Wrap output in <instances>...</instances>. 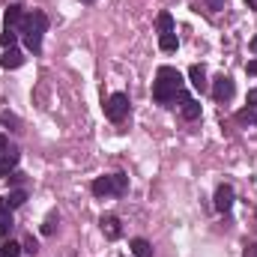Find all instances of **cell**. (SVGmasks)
<instances>
[{
    "instance_id": "6da1fadb",
    "label": "cell",
    "mask_w": 257,
    "mask_h": 257,
    "mask_svg": "<svg viewBox=\"0 0 257 257\" xmlns=\"http://www.w3.org/2000/svg\"><path fill=\"white\" fill-rule=\"evenodd\" d=\"M153 99L159 105H171V102H186L189 96L183 93V75L174 66H159L156 72V84H153Z\"/></svg>"
},
{
    "instance_id": "7a4b0ae2",
    "label": "cell",
    "mask_w": 257,
    "mask_h": 257,
    "mask_svg": "<svg viewBox=\"0 0 257 257\" xmlns=\"http://www.w3.org/2000/svg\"><path fill=\"white\" fill-rule=\"evenodd\" d=\"M18 30L24 33V45L36 54V51L42 48V36H45V30H48V15L39 12V9H33V12L24 15V21H21Z\"/></svg>"
},
{
    "instance_id": "3957f363",
    "label": "cell",
    "mask_w": 257,
    "mask_h": 257,
    "mask_svg": "<svg viewBox=\"0 0 257 257\" xmlns=\"http://www.w3.org/2000/svg\"><path fill=\"white\" fill-rule=\"evenodd\" d=\"M90 189H93V194H96V197H120V194H126V189H128V177H126V174L99 177Z\"/></svg>"
},
{
    "instance_id": "277c9868",
    "label": "cell",
    "mask_w": 257,
    "mask_h": 257,
    "mask_svg": "<svg viewBox=\"0 0 257 257\" xmlns=\"http://www.w3.org/2000/svg\"><path fill=\"white\" fill-rule=\"evenodd\" d=\"M105 117L111 123H123L128 117V96L126 93H114L108 102H105Z\"/></svg>"
},
{
    "instance_id": "5b68a950",
    "label": "cell",
    "mask_w": 257,
    "mask_h": 257,
    "mask_svg": "<svg viewBox=\"0 0 257 257\" xmlns=\"http://www.w3.org/2000/svg\"><path fill=\"white\" fill-rule=\"evenodd\" d=\"M212 99H215V102L233 99V81H230L227 75H218V78L212 81Z\"/></svg>"
},
{
    "instance_id": "8992f818",
    "label": "cell",
    "mask_w": 257,
    "mask_h": 257,
    "mask_svg": "<svg viewBox=\"0 0 257 257\" xmlns=\"http://www.w3.org/2000/svg\"><path fill=\"white\" fill-rule=\"evenodd\" d=\"M24 6L21 3H9L6 6V12H3V24H6V30H18L21 27V21H24Z\"/></svg>"
},
{
    "instance_id": "52a82bcc",
    "label": "cell",
    "mask_w": 257,
    "mask_h": 257,
    "mask_svg": "<svg viewBox=\"0 0 257 257\" xmlns=\"http://www.w3.org/2000/svg\"><path fill=\"white\" fill-rule=\"evenodd\" d=\"M230 206H233V186H218L215 189V209L218 212H230Z\"/></svg>"
},
{
    "instance_id": "ba28073f",
    "label": "cell",
    "mask_w": 257,
    "mask_h": 257,
    "mask_svg": "<svg viewBox=\"0 0 257 257\" xmlns=\"http://www.w3.org/2000/svg\"><path fill=\"white\" fill-rule=\"evenodd\" d=\"M102 233L108 236V239H120L123 236V227H120V218L117 215H102Z\"/></svg>"
},
{
    "instance_id": "9c48e42d",
    "label": "cell",
    "mask_w": 257,
    "mask_h": 257,
    "mask_svg": "<svg viewBox=\"0 0 257 257\" xmlns=\"http://www.w3.org/2000/svg\"><path fill=\"white\" fill-rule=\"evenodd\" d=\"M18 150L15 147H9L6 153H0V177H9L12 171H15V165H18Z\"/></svg>"
},
{
    "instance_id": "30bf717a",
    "label": "cell",
    "mask_w": 257,
    "mask_h": 257,
    "mask_svg": "<svg viewBox=\"0 0 257 257\" xmlns=\"http://www.w3.org/2000/svg\"><path fill=\"white\" fill-rule=\"evenodd\" d=\"M12 227H15V224H12V209H9L6 197H0V236H9Z\"/></svg>"
},
{
    "instance_id": "8fae6325",
    "label": "cell",
    "mask_w": 257,
    "mask_h": 257,
    "mask_svg": "<svg viewBox=\"0 0 257 257\" xmlns=\"http://www.w3.org/2000/svg\"><path fill=\"white\" fill-rule=\"evenodd\" d=\"M21 63H24V54H21L18 48H6L3 57H0V66H3V69H18Z\"/></svg>"
},
{
    "instance_id": "7c38bea8",
    "label": "cell",
    "mask_w": 257,
    "mask_h": 257,
    "mask_svg": "<svg viewBox=\"0 0 257 257\" xmlns=\"http://www.w3.org/2000/svg\"><path fill=\"white\" fill-rule=\"evenodd\" d=\"M189 78H192L194 90H200V93H206V90H209V81H206L203 66H192V69H189Z\"/></svg>"
},
{
    "instance_id": "4fadbf2b",
    "label": "cell",
    "mask_w": 257,
    "mask_h": 257,
    "mask_svg": "<svg viewBox=\"0 0 257 257\" xmlns=\"http://www.w3.org/2000/svg\"><path fill=\"white\" fill-rule=\"evenodd\" d=\"M180 111H183V117H186V120H200V102L192 99V96L180 105Z\"/></svg>"
},
{
    "instance_id": "5bb4252c",
    "label": "cell",
    "mask_w": 257,
    "mask_h": 257,
    "mask_svg": "<svg viewBox=\"0 0 257 257\" xmlns=\"http://www.w3.org/2000/svg\"><path fill=\"white\" fill-rule=\"evenodd\" d=\"M132 254L135 257H153V245L138 236V239H132Z\"/></svg>"
},
{
    "instance_id": "9a60e30c",
    "label": "cell",
    "mask_w": 257,
    "mask_h": 257,
    "mask_svg": "<svg viewBox=\"0 0 257 257\" xmlns=\"http://www.w3.org/2000/svg\"><path fill=\"white\" fill-rule=\"evenodd\" d=\"M156 27H159V33H174V18H171V12H159Z\"/></svg>"
},
{
    "instance_id": "2e32d148",
    "label": "cell",
    "mask_w": 257,
    "mask_h": 257,
    "mask_svg": "<svg viewBox=\"0 0 257 257\" xmlns=\"http://www.w3.org/2000/svg\"><path fill=\"white\" fill-rule=\"evenodd\" d=\"M177 45H180L177 33H162V36H159V48H162V51H177Z\"/></svg>"
},
{
    "instance_id": "e0dca14e",
    "label": "cell",
    "mask_w": 257,
    "mask_h": 257,
    "mask_svg": "<svg viewBox=\"0 0 257 257\" xmlns=\"http://www.w3.org/2000/svg\"><path fill=\"white\" fill-rule=\"evenodd\" d=\"M236 123H242V126H257V108H242V111L236 114Z\"/></svg>"
},
{
    "instance_id": "ac0fdd59",
    "label": "cell",
    "mask_w": 257,
    "mask_h": 257,
    "mask_svg": "<svg viewBox=\"0 0 257 257\" xmlns=\"http://www.w3.org/2000/svg\"><path fill=\"white\" fill-rule=\"evenodd\" d=\"M24 200H27V192H24V189H15V192H9V197H6L9 209H18V206H24Z\"/></svg>"
},
{
    "instance_id": "d6986e66",
    "label": "cell",
    "mask_w": 257,
    "mask_h": 257,
    "mask_svg": "<svg viewBox=\"0 0 257 257\" xmlns=\"http://www.w3.org/2000/svg\"><path fill=\"white\" fill-rule=\"evenodd\" d=\"M18 254H21V245H18V242L9 239V242L0 245V257H18Z\"/></svg>"
},
{
    "instance_id": "ffe728a7",
    "label": "cell",
    "mask_w": 257,
    "mask_h": 257,
    "mask_svg": "<svg viewBox=\"0 0 257 257\" xmlns=\"http://www.w3.org/2000/svg\"><path fill=\"white\" fill-rule=\"evenodd\" d=\"M15 39H18V33H15V30H3L0 45H3V48H12V45H15Z\"/></svg>"
},
{
    "instance_id": "44dd1931",
    "label": "cell",
    "mask_w": 257,
    "mask_h": 257,
    "mask_svg": "<svg viewBox=\"0 0 257 257\" xmlns=\"http://www.w3.org/2000/svg\"><path fill=\"white\" fill-rule=\"evenodd\" d=\"M0 120H3V126H15V132H21V123H18V117H12V114H9V111H6V114H0Z\"/></svg>"
},
{
    "instance_id": "7402d4cb",
    "label": "cell",
    "mask_w": 257,
    "mask_h": 257,
    "mask_svg": "<svg viewBox=\"0 0 257 257\" xmlns=\"http://www.w3.org/2000/svg\"><path fill=\"white\" fill-rule=\"evenodd\" d=\"M206 3V9H212V12H221L224 6H227V0H203Z\"/></svg>"
},
{
    "instance_id": "603a6c76",
    "label": "cell",
    "mask_w": 257,
    "mask_h": 257,
    "mask_svg": "<svg viewBox=\"0 0 257 257\" xmlns=\"http://www.w3.org/2000/svg\"><path fill=\"white\" fill-rule=\"evenodd\" d=\"M54 230H57V218H54V215H48V221H45V227H42V233H48V236H51Z\"/></svg>"
},
{
    "instance_id": "cb8c5ba5",
    "label": "cell",
    "mask_w": 257,
    "mask_h": 257,
    "mask_svg": "<svg viewBox=\"0 0 257 257\" xmlns=\"http://www.w3.org/2000/svg\"><path fill=\"white\" fill-rule=\"evenodd\" d=\"M24 251H27V254H36V251H39V245H36V239H33V236H27V239H24Z\"/></svg>"
},
{
    "instance_id": "d4e9b609",
    "label": "cell",
    "mask_w": 257,
    "mask_h": 257,
    "mask_svg": "<svg viewBox=\"0 0 257 257\" xmlns=\"http://www.w3.org/2000/svg\"><path fill=\"white\" fill-rule=\"evenodd\" d=\"M242 257H257V242H251V245H245V251H242Z\"/></svg>"
},
{
    "instance_id": "484cf974",
    "label": "cell",
    "mask_w": 257,
    "mask_h": 257,
    "mask_svg": "<svg viewBox=\"0 0 257 257\" xmlns=\"http://www.w3.org/2000/svg\"><path fill=\"white\" fill-rule=\"evenodd\" d=\"M248 108H257V87L248 90Z\"/></svg>"
},
{
    "instance_id": "4316f807",
    "label": "cell",
    "mask_w": 257,
    "mask_h": 257,
    "mask_svg": "<svg viewBox=\"0 0 257 257\" xmlns=\"http://www.w3.org/2000/svg\"><path fill=\"white\" fill-rule=\"evenodd\" d=\"M245 69H248V75H257V60H248V66H245Z\"/></svg>"
},
{
    "instance_id": "83f0119b",
    "label": "cell",
    "mask_w": 257,
    "mask_h": 257,
    "mask_svg": "<svg viewBox=\"0 0 257 257\" xmlns=\"http://www.w3.org/2000/svg\"><path fill=\"white\" fill-rule=\"evenodd\" d=\"M6 150H9V144H6V138L0 135V153H6Z\"/></svg>"
},
{
    "instance_id": "f1b7e54d",
    "label": "cell",
    "mask_w": 257,
    "mask_h": 257,
    "mask_svg": "<svg viewBox=\"0 0 257 257\" xmlns=\"http://www.w3.org/2000/svg\"><path fill=\"white\" fill-rule=\"evenodd\" d=\"M251 51H254V54H257V36H254V39H251Z\"/></svg>"
},
{
    "instance_id": "f546056e",
    "label": "cell",
    "mask_w": 257,
    "mask_h": 257,
    "mask_svg": "<svg viewBox=\"0 0 257 257\" xmlns=\"http://www.w3.org/2000/svg\"><path fill=\"white\" fill-rule=\"evenodd\" d=\"M245 3H248V6H251V9H257V0H245Z\"/></svg>"
},
{
    "instance_id": "4dcf8cb0",
    "label": "cell",
    "mask_w": 257,
    "mask_h": 257,
    "mask_svg": "<svg viewBox=\"0 0 257 257\" xmlns=\"http://www.w3.org/2000/svg\"><path fill=\"white\" fill-rule=\"evenodd\" d=\"M81 3H96V0H81Z\"/></svg>"
}]
</instances>
